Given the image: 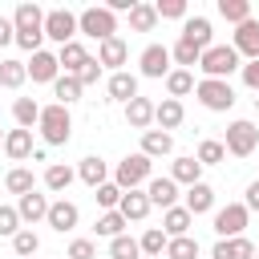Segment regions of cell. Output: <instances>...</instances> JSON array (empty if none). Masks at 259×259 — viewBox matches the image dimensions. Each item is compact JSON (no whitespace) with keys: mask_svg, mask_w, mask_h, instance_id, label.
Segmentation results:
<instances>
[{"mask_svg":"<svg viewBox=\"0 0 259 259\" xmlns=\"http://www.w3.org/2000/svg\"><path fill=\"white\" fill-rule=\"evenodd\" d=\"M12 28H16V45L28 49V53H40V40H45V12L36 4H20L12 12Z\"/></svg>","mask_w":259,"mask_h":259,"instance_id":"cell-1","label":"cell"},{"mask_svg":"<svg viewBox=\"0 0 259 259\" xmlns=\"http://www.w3.org/2000/svg\"><path fill=\"white\" fill-rule=\"evenodd\" d=\"M40 138H45V146H65L69 138H73V121H69V109L65 105H40Z\"/></svg>","mask_w":259,"mask_h":259,"instance_id":"cell-2","label":"cell"},{"mask_svg":"<svg viewBox=\"0 0 259 259\" xmlns=\"http://www.w3.org/2000/svg\"><path fill=\"white\" fill-rule=\"evenodd\" d=\"M198 69L210 77V81H227L235 69H243L239 65V53L231 49V45H210L202 57H198Z\"/></svg>","mask_w":259,"mask_h":259,"instance_id":"cell-3","label":"cell"},{"mask_svg":"<svg viewBox=\"0 0 259 259\" xmlns=\"http://www.w3.org/2000/svg\"><path fill=\"white\" fill-rule=\"evenodd\" d=\"M77 32H85V36H93V40H109V36H117V16L101 4V8H85L81 16H77Z\"/></svg>","mask_w":259,"mask_h":259,"instance_id":"cell-4","label":"cell"},{"mask_svg":"<svg viewBox=\"0 0 259 259\" xmlns=\"http://www.w3.org/2000/svg\"><path fill=\"white\" fill-rule=\"evenodd\" d=\"M194 97H198L202 109H210V113H227V109L235 105V89H231V81H210V77H202V81L194 85Z\"/></svg>","mask_w":259,"mask_h":259,"instance_id":"cell-5","label":"cell"},{"mask_svg":"<svg viewBox=\"0 0 259 259\" xmlns=\"http://www.w3.org/2000/svg\"><path fill=\"white\" fill-rule=\"evenodd\" d=\"M150 158L138 150V154H125L121 162H117V170H113V182L121 186V190H138L142 182H150Z\"/></svg>","mask_w":259,"mask_h":259,"instance_id":"cell-6","label":"cell"},{"mask_svg":"<svg viewBox=\"0 0 259 259\" xmlns=\"http://www.w3.org/2000/svg\"><path fill=\"white\" fill-rule=\"evenodd\" d=\"M255 146H259V130H255V121L239 117V121L227 125V142H223V150H231L235 158H247Z\"/></svg>","mask_w":259,"mask_h":259,"instance_id":"cell-7","label":"cell"},{"mask_svg":"<svg viewBox=\"0 0 259 259\" xmlns=\"http://www.w3.org/2000/svg\"><path fill=\"white\" fill-rule=\"evenodd\" d=\"M247 219H251V210L243 202H227L223 210H214V235L219 239H239L243 227H247Z\"/></svg>","mask_w":259,"mask_h":259,"instance_id":"cell-8","label":"cell"},{"mask_svg":"<svg viewBox=\"0 0 259 259\" xmlns=\"http://www.w3.org/2000/svg\"><path fill=\"white\" fill-rule=\"evenodd\" d=\"M45 36L57 40V45H69V40L77 36V16H73L69 8H53V12H45Z\"/></svg>","mask_w":259,"mask_h":259,"instance_id":"cell-9","label":"cell"},{"mask_svg":"<svg viewBox=\"0 0 259 259\" xmlns=\"http://www.w3.org/2000/svg\"><path fill=\"white\" fill-rule=\"evenodd\" d=\"M231 49H235L239 57H247V61H259V20H243V24H235V40H231Z\"/></svg>","mask_w":259,"mask_h":259,"instance_id":"cell-10","label":"cell"},{"mask_svg":"<svg viewBox=\"0 0 259 259\" xmlns=\"http://www.w3.org/2000/svg\"><path fill=\"white\" fill-rule=\"evenodd\" d=\"M24 69H28V77H32L36 85H45V81H57V77H61V65H57V53H49V49H40V53H32V61H24Z\"/></svg>","mask_w":259,"mask_h":259,"instance_id":"cell-11","label":"cell"},{"mask_svg":"<svg viewBox=\"0 0 259 259\" xmlns=\"http://www.w3.org/2000/svg\"><path fill=\"white\" fill-rule=\"evenodd\" d=\"M142 77H170V49L166 45L142 49Z\"/></svg>","mask_w":259,"mask_h":259,"instance_id":"cell-12","label":"cell"},{"mask_svg":"<svg viewBox=\"0 0 259 259\" xmlns=\"http://www.w3.org/2000/svg\"><path fill=\"white\" fill-rule=\"evenodd\" d=\"M77 206L69 202V198H57V202H49V214H45V223L57 231V235H65V231H73L77 227Z\"/></svg>","mask_w":259,"mask_h":259,"instance_id":"cell-13","label":"cell"},{"mask_svg":"<svg viewBox=\"0 0 259 259\" xmlns=\"http://www.w3.org/2000/svg\"><path fill=\"white\" fill-rule=\"evenodd\" d=\"M182 117H186V109H182V101H174V97H162V101L154 105V121H158V130H162V134L178 130V125H182Z\"/></svg>","mask_w":259,"mask_h":259,"instance_id":"cell-14","label":"cell"},{"mask_svg":"<svg viewBox=\"0 0 259 259\" xmlns=\"http://www.w3.org/2000/svg\"><path fill=\"white\" fill-rule=\"evenodd\" d=\"M146 198H150V206L170 210L174 198H178V182H174V178H150V182H146Z\"/></svg>","mask_w":259,"mask_h":259,"instance_id":"cell-15","label":"cell"},{"mask_svg":"<svg viewBox=\"0 0 259 259\" xmlns=\"http://www.w3.org/2000/svg\"><path fill=\"white\" fill-rule=\"evenodd\" d=\"M210 259H255V243H251L247 235H239V239H219L214 251H210Z\"/></svg>","mask_w":259,"mask_h":259,"instance_id":"cell-16","label":"cell"},{"mask_svg":"<svg viewBox=\"0 0 259 259\" xmlns=\"http://www.w3.org/2000/svg\"><path fill=\"white\" fill-rule=\"evenodd\" d=\"M4 154L12 158V162H24V158H32V130H8L4 134Z\"/></svg>","mask_w":259,"mask_h":259,"instance_id":"cell-17","label":"cell"},{"mask_svg":"<svg viewBox=\"0 0 259 259\" xmlns=\"http://www.w3.org/2000/svg\"><path fill=\"white\" fill-rule=\"evenodd\" d=\"M117 210H121V219H125V223H142V219L150 214V198H146L142 190H125V194H121V202H117Z\"/></svg>","mask_w":259,"mask_h":259,"instance_id":"cell-18","label":"cell"},{"mask_svg":"<svg viewBox=\"0 0 259 259\" xmlns=\"http://www.w3.org/2000/svg\"><path fill=\"white\" fill-rule=\"evenodd\" d=\"M85 61H89V53H85V45H81V40H69V45H61V53H57V65H61L69 77H77Z\"/></svg>","mask_w":259,"mask_h":259,"instance_id":"cell-19","label":"cell"},{"mask_svg":"<svg viewBox=\"0 0 259 259\" xmlns=\"http://www.w3.org/2000/svg\"><path fill=\"white\" fill-rule=\"evenodd\" d=\"M182 40H190V45H198V49L206 53V49H210V20H206V16H186Z\"/></svg>","mask_w":259,"mask_h":259,"instance_id":"cell-20","label":"cell"},{"mask_svg":"<svg viewBox=\"0 0 259 259\" xmlns=\"http://www.w3.org/2000/svg\"><path fill=\"white\" fill-rule=\"evenodd\" d=\"M125 121H130L134 130L146 134V125L154 121V101H150V97H134V101H125Z\"/></svg>","mask_w":259,"mask_h":259,"instance_id":"cell-21","label":"cell"},{"mask_svg":"<svg viewBox=\"0 0 259 259\" xmlns=\"http://www.w3.org/2000/svg\"><path fill=\"white\" fill-rule=\"evenodd\" d=\"M170 178H174V182H182V186H194V182H202V166H198V158H190V154L174 158V166H170Z\"/></svg>","mask_w":259,"mask_h":259,"instance_id":"cell-22","label":"cell"},{"mask_svg":"<svg viewBox=\"0 0 259 259\" xmlns=\"http://www.w3.org/2000/svg\"><path fill=\"white\" fill-rule=\"evenodd\" d=\"M105 174H109V166H105V162H101V158H97V154H93V158H81V166H77V178H81V182H85V186H93V190H97V186H105V182H109V178H105Z\"/></svg>","mask_w":259,"mask_h":259,"instance_id":"cell-23","label":"cell"},{"mask_svg":"<svg viewBox=\"0 0 259 259\" xmlns=\"http://www.w3.org/2000/svg\"><path fill=\"white\" fill-rule=\"evenodd\" d=\"M190 223H194V214H190L186 206H170V210L162 214V231H166V239L186 235V231H190Z\"/></svg>","mask_w":259,"mask_h":259,"instance_id":"cell-24","label":"cell"},{"mask_svg":"<svg viewBox=\"0 0 259 259\" xmlns=\"http://www.w3.org/2000/svg\"><path fill=\"white\" fill-rule=\"evenodd\" d=\"M210 206H214V190H210L206 182L186 186V210H190V214H206Z\"/></svg>","mask_w":259,"mask_h":259,"instance_id":"cell-25","label":"cell"},{"mask_svg":"<svg viewBox=\"0 0 259 259\" xmlns=\"http://www.w3.org/2000/svg\"><path fill=\"white\" fill-rule=\"evenodd\" d=\"M16 214H20V223H36V219L49 214V198L32 190V194H24V198L16 202Z\"/></svg>","mask_w":259,"mask_h":259,"instance_id":"cell-26","label":"cell"},{"mask_svg":"<svg viewBox=\"0 0 259 259\" xmlns=\"http://www.w3.org/2000/svg\"><path fill=\"white\" fill-rule=\"evenodd\" d=\"M125 57H130V49L121 36H109L97 45V65H125Z\"/></svg>","mask_w":259,"mask_h":259,"instance_id":"cell-27","label":"cell"},{"mask_svg":"<svg viewBox=\"0 0 259 259\" xmlns=\"http://www.w3.org/2000/svg\"><path fill=\"white\" fill-rule=\"evenodd\" d=\"M174 150V138L170 134H162V130H146L142 134V154L146 158H162V154H170Z\"/></svg>","mask_w":259,"mask_h":259,"instance_id":"cell-28","label":"cell"},{"mask_svg":"<svg viewBox=\"0 0 259 259\" xmlns=\"http://www.w3.org/2000/svg\"><path fill=\"white\" fill-rule=\"evenodd\" d=\"M109 97L113 101H134L138 97V77L134 73H113L109 77Z\"/></svg>","mask_w":259,"mask_h":259,"instance_id":"cell-29","label":"cell"},{"mask_svg":"<svg viewBox=\"0 0 259 259\" xmlns=\"http://www.w3.org/2000/svg\"><path fill=\"white\" fill-rule=\"evenodd\" d=\"M12 117H16L20 130H32V125L40 121V105H36L32 97H16V101H12Z\"/></svg>","mask_w":259,"mask_h":259,"instance_id":"cell-30","label":"cell"},{"mask_svg":"<svg viewBox=\"0 0 259 259\" xmlns=\"http://www.w3.org/2000/svg\"><path fill=\"white\" fill-rule=\"evenodd\" d=\"M24 81H28V69H24V61H16V57L0 61V85H4V89H20Z\"/></svg>","mask_w":259,"mask_h":259,"instance_id":"cell-31","label":"cell"},{"mask_svg":"<svg viewBox=\"0 0 259 259\" xmlns=\"http://www.w3.org/2000/svg\"><path fill=\"white\" fill-rule=\"evenodd\" d=\"M166 243H170V239H166V231H162V227H150V231L138 239V247H142V255H146V259L166 255Z\"/></svg>","mask_w":259,"mask_h":259,"instance_id":"cell-32","label":"cell"},{"mask_svg":"<svg viewBox=\"0 0 259 259\" xmlns=\"http://www.w3.org/2000/svg\"><path fill=\"white\" fill-rule=\"evenodd\" d=\"M4 186L12 190V194H32L36 190V178H32V170H24V166H16V170H8V178H4Z\"/></svg>","mask_w":259,"mask_h":259,"instance_id":"cell-33","label":"cell"},{"mask_svg":"<svg viewBox=\"0 0 259 259\" xmlns=\"http://www.w3.org/2000/svg\"><path fill=\"white\" fill-rule=\"evenodd\" d=\"M219 16L231 24H243L251 20V0H219Z\"/></svg>","mask_w":259,"mask_h":259,"instance_id":"cell-34","label":"cell"},{"mask_svg":"<svg viewBox=\"0 0 259 259\" xmlns=\"http://www.w3.org/2000/svg\"><path fill=\"white\" fill-rule=\"evenodd\" d=\"M154 24H158L154 4H134V8H130V28H134V32H150Z\"/></svg>","mask_w":259,"mask_h":259,"instance_id":"cell-35","label":"cell"},{"mask_svg":"<svg viewBox=\"0 0 259 259\" xmlns=\"http://www.w3.org/2000/svg\"><path fill=\"white\" fill-rule=\"evenodd\" d=\"M166 89H170V97H174V101H178V97H186V93L194 89V73H190V69H170Z\"/></svg>","mask_w":259,"mask_h":259,"instance_id":"cell-36","label":"cell"},{"mask_svg":"<svg viewBox=\"0 0 259 259\" xmlns=\"http://www.w3.org/2000/svg\"><path fill=\"white\" fill-rule=\"evenodd\" d=\"M53 93H57V105H65V109H69V101H77V97H81V81L65 73V77H57V81H53Z\"/></svg>","mask_w":259,"mask_h":259,"instance_id":"cell-37","label":"cell"},{"mask_svg":"<svg viewBox=\"0 0 259 259\" xmlns=\"http://www.w3.org/2000/svg\"><path fill=\"white\" fill-rule=\"evenodd\" d=\"M73 178H77V170L61 166V162H53V166L45 170V186H49V190H57V194H61V190H69V182H73Z\"/></svg>","mask_w":259,"mask_h":259,"instance_id":"cell-38","label":"cell"},{"mask_svg":"<svg viewBox=\"0 0 259 259\" xmlns=\"http://www.w3.org/2000/svg\"><path fill=\"white\" fill-rule=\"evenodd\" d=\"M198 57H202V49H198V45H190V40H182V36H178V45L170 49V61H178L182 69H194V65H198Z\"/></svg>","mask_w":259,"mask_h":259,"instance_id":"cell-39","label":"cell"},{"mask_svg":"<svg viewBox=\"0 0 259 259\" xmlns=\"http://www.w3.org/2000/svg\"><path fill=\"white\" fill-rule=\"evenodd\" d=\"M121 227H125V219H121V210H105L97 223H93V231L101 235V239H117L121 235Z\"/></svg>","mask_w":259,"mask_h":259,"instance_id":"cell-40","label":"cell"},{"mask_svg":"<svg viewBox=\"0 0 259 259\" xmlns=\"http://www.w3.org/2000/svg\"><path fill=\"white\" fill-rule=\"evenodd\" d=\"M166 259H198V243L190 235H178L166 243Z\"/></svg>","mask_w":259,"mask_h":259,"instance_id":"cell-41","label":"cell"},{"mask_svg":"<svg viewBox=\"0 0 259 259\" xmlns=\"http://www.w3.org/2000/svg\"><path fill=\"white\" fill-rule=\"evenodd\" d=\"M138 255H142L138 239H130V235H117V239H109V259H138Z\"/></svg>","mask_w":259,"mask_h":259,"instance_id":"cell-42","label":"cell"},{"mask_svg":"<svg viewBox=\"0 0 259 259\" xmlns=\"http://www.w3.org/2000/svg\"><path fill=\"white\" fill-rule=\"evenodd\" d=\"M194 158H198V166H219V162L227 158V150H223V142L206 138V142L198 146V154H194Z\"/></svg>","mask_w":259,"mask_h":259,"instance_id":"cell-43","label":"cell"},{"mask_svg":"<svg viewBox=\"0 0 259 259\" xmlns=\"http://www.w3.org/2000/svg\"><path fill=\"white\" fill-rule=\"evenodd\" d=\"M12 251H16L20 259H32V255L40 251V239H36L32 231H16V235H12Z\"/></svg>","mask_w":259,"mask_h":259,"instance_id":"cell-44","label":"cell"},{"mask_svg":"<svg viewBox=\"0 0 259 259\" xmlns=\"http://www.w3.org/2000/svg\"><path fill=\"white\" fill-rule=\"evenodd\" d=\"M121 186L117 182H105V186H97V206H105V210H117V202H121Z\"/></svg>","mask_w":259,"mask_h":259,"instance_id":"cell-45","label":"cell"},{"mask_svg":"<svg viewBox=\"0 0 259 259\" xmlns=\"http://www.w3.org/2000/svg\"><path fill=\"white\" fill-rule=\"evenodd\" d=\"M154 12H158L162 20H182V16H186V0H158Z\"/></svg>","mask_w":259,"mask_h":259,"instance_id":"cell-46","label":"cell"},{"mask_svg":"<svg viewBox=\"0 0 259 259\" xmlns=\"http://www.w3.org/2000/svg\"><path fill=\"white\" fill-rule=\"evenodd\" d=\"M69 259H97L93 239H73V243H69Z\"/></svg>","mask_w":259,"mask_h":259,"instance_id":"cell-47","label":"cell"},{"mask_svg":"<svg viewBox=\"0 0 259 259\" xmlns=\"http://www.w3.org/2000/svg\"><path fill=\"white\" fill-rule=\"evenodd\" d=\"M20 231V214L16 206H0V235H16Z\"/></svg>","mask_w":259,"mask_h":259,"instance_id":"cell-48","label":"cell"},{"mask_svg":"<svg viewBox=\"0 0 259 259\" xmlns=\"http://www.w3.org/2000/svg\"><path fill=\"white\" fill-rule=\"evenodd\" d=\"M97 77H101V65H97V57H89V61L81 65V73H77V81H81V89H85V85H93Z\"/></svg>","mask_w":259,"mask_h":259,"instance_id":"cell-49","label":"cell"},{"mask_svg":"<svg viewBox=\"0 0 259 259\" xmlns=\"http://www.w3.org/2000/svg\"><path fill=\"white\" fill-rule=\"evenodd\" d=\"M243 85L259 93V61H247V65H243Z\"/></svg>","mask_w":259,"mask_h":259,"instance_id":"cell-50","label":"cell"},{"mask_svg":"<svg viewBox=\"0 0 259 259\" xmlns=\"http://www.w3.org/2000/svg\"><path fill=\"white\" fill-rule=\"evenodd\" d=\"M12 40H16V28L8 16H0V45H12Z\"/></svg>","mask_w":259,"mask_h":259,"instance_id":"cell-51","label":"cell"},{"mask_svg":"<svg viewBox=\"0 0 259 259\" xmlns=\"http://www.w3.org/2000/svg\"><path fill=\"white\" fill-rule=\"evenodd\" d=\"M243 206H247V210H259V178L247 186V202H243Z\"/></svg>","mask_w":259,"mask_h":259,"instance_id":"cell-52","label":"cell"},{"mask_svg":"<svg viewBox=\"0 0 259 259\" xmlns=\"http://www.w3.org/2000/svg\"><path fill=\"white\" fill-rule=\"evenodd\" d=\"M255 113H259V97H255Z\"/></svg>","mask_w":259,"mask_h":259,"instance_id":"cell-53","label":"cell"},{"mask_svg":"<svg viewBox=\"0 0 259 259\" xmlns=\"http://www.w3.org/2000/svg\"><path fill=\"white\" fill-rule=\"evenodd\" d=\"M255 259H259V247H255Z\"/></svg>","mask_w":259,"mask_h":259,"instance_id":"cell-54","label":"cell"},{"mask_svg":"<svg viewBox=\"0 0 259 259\" xmlns=\"http://www.w3.org/2000/svg\"><path fill=\"white\" fill-rule=\"evenodd\" d=\"M0 146H4V138H0Z\"/></svg>","mask_w":259,"mask_h":259,"instance_id":"cell-55","label":"cell"},{"mask_svg":"<svg viewBox=\"0 0 259 259\" xmlns=\"http://www.w3.org/2000/svg\"><path fill=\"white\" fill-rule=\"evenodd\" d=\"M158 259H162V255H158Z\"/></svg>","mask_w":259,"mask_h":259,"instance_id":"cell-56","label":"cell"}]
</instances>
